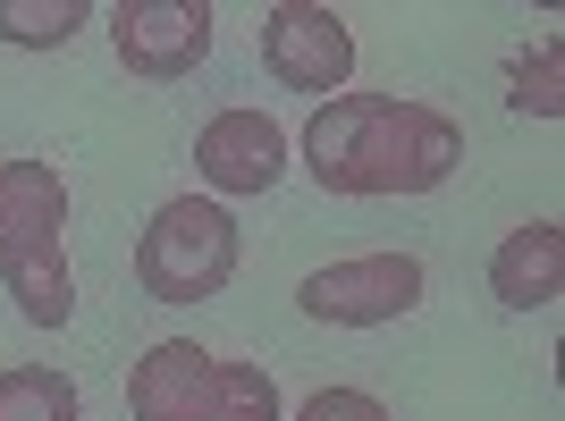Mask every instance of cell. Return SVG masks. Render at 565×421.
I'll return each mask as SVG.
<instances>
[{"label": "cell", "instance_id": "6da1fadb", "mask_svg": "<svg viewBox=\"0 0 565 421\" xmlns=\"http://www.w3.org/2000/svg\"><path fill=\"white\" fill-rule=\"evenodd\" d=\"M305 169L321 194H439L465 169V127L439 101L338 94L305 118Z\"/></svg>", "mask_w": 565, "mask_h": 421}, {"label": "cell", "instance_id": "7a4b0ae2", "mask_svg": "<svg viewBox=\"0 0 565 421\" xmlns=\"http://www.w3.org/2000/svg\"><path fill=\"white\" fill-rule=\"evenodd\" d=\"M0 287L18 295L34 328H68V177L51 161H0Z\"/></svg>", "mask_w": 565, "mask_h": 421}, {"label": "cell", "instance_id": "3957f363", "mask_svg": "<svg viewBox=\"0 0 565 421\" xmlns=\"http://www.w3.org/2000/svg\"><path fill=\"white\" fill-rule=\"evenodd\" d=\"M127 413L136 421H287V404L262 363L212 354L194 337H161L127 371Z\"/></svg>", "mask_w": 565, "mask_h": 421}, {"label": "cell", "instance_id": "277c9868", "mask_svg": "<svg viewBox=\"0 0 565 421\" xmlns=\"http://www.w3.org/2000/svg\"><path fill=\"white\" fill-rule=\"evenodd\" d=\"M236 261H245V236L212 194H169L136 236V287L152 304H212L236 279Z\"/></svg>", "mask_w": 565, "mask_h": 421}, {"label": "cell", "instance_id": "5b68a950", "mask_svg": "<svg viewBox=\"0 0 565 421\" xmlns=\"http://www.w3.org/2000/svg\"><path fill=\"white\" fill-rule=\"evenodd\" d=\"M423 287H430V270L414 253H347V261H321L296 287V304L330 328H388L423 304Z\"/></svg>", "mask_w": 565, "mask_h": 421}, {"label": "cell", "instance_id": "8992f818", "mask_svg": "<svg viewBox=\"0 0 565 421\" xmlns=\"http://www.w3.org/2000/svg\"><path fill=\"white\" fill-rule=\"evenodd\" d=\"M262 68L279 76L287 94H321L338 101L354 76V25L321 0H270L262 9Z\"/></svg>", "mask_w": 565, "mask_h": 421}, {"label": "cell", "instance_id": "52a82bcc", "mask_svg": "<svg viewBox=\"0 0 565 421\" xmlns=\"http://www.w3.org/2000/svg\"><path fill=\"white\" fill-rule=\"evenodd\" d=\"M102 25H110V51H118L127 76L178 85V76L203 68L220 9L212 0H118V9H102Z\"/></svg>", "mask_w": 565, "mask_h": 421}, {"label": "cell", "instance_id": "ba28073f", "mask_svg": "<svg viewBox=\"0 0 565 421\" xmlns=\"http://www.w3.org/2000/svg\"><path fill=\"white\" fill-rule=\"evenodd\" d=\"M194 177L220 194H270L287 177V127L270 110H220L194 136Z\"/></svg>", "mask_w": 565, "mask_h": 421}, {"label": "cell", "instance_id": "9c48e42d", "mask_svg": "<svg viewBox=\"0 0 565 421\" xmlns=\"http://www.w3.org/2000/svg\"><path fill=\"white\" fill-rule=\"evenodd\" d=\"M490 295L507 312H548L565 295V228L557 219H523L490 253Z\"/></svg>", "mask_w": 565, "mask_h": 421}, {"label": "cell", "instance_id": "30bf717a", "mask_svg": "<svg viewBox=\"0 0 565 421\" xmlns=\"http://www.w3.org/2000/svg\"><path fill=\"white\" fill-rule=\"evenodd\" d=\"M76 379L51 363H9L0 371V421H76Z\"/></svg>", "mask_w": 565, "mask_h": 421}, {"label": "cell", "instance_id": "8fae6325", "mask_svg": "<svg viewBox=\"0 0 565 421\" xmlns=\"http://www.w3.org/2000/svg\"><path fill=\"white\" fill-rule=\"evenodd\" d=\"M76 25H94L85 0H0V43L9 51H68Z\"/></svg>", "mask_w": 565, "mask_h": 421}, {"label": "cell", "instance_id": "7c38bea8", "mask_svg": "<svg viewBox=\"0 0 565 421\" xmlns=\"http://www.w3.org/2000/svg\"><path fill=\"white\" fill-rule=\"evenodd\" d=\"M507 85H515L507 101H515L523 118H565V43L541 34L532 51H515V76H507Z\"/></svg>", "mask_w": 565, "mask_h": 421}, {"label": "cell", "instance_id": "4fadbf2b", "mask_svg": "<svg viewBox=\"0 0 565 421\" xmlns=\"http://www.w3.org/2000/svg\"><path fill=\"white\" fill-rule=\"evenodd\" d=\"M296 421H397L380 397H363V388H321V397L296 404Z\"/></svg>", "mask_w": 565, "mask_h": 421}]
</instances>
